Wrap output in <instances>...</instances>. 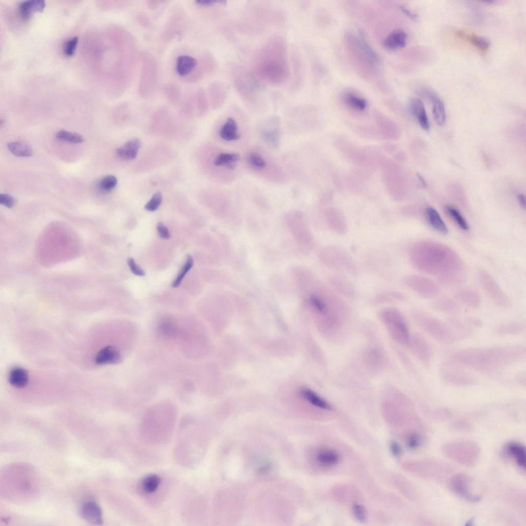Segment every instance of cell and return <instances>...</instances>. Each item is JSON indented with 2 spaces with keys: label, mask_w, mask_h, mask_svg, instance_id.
<instances>
[{
  "label": "cell",
  "mask_w": 526,
  "mask_h": 526,
  "mask_svg": "<svg viewBox=\"0 0 526 526\" xmlns=\"http://www.w3.org/2000/svg\"><path fill=\"white\" fill-rule=\"evenodd\" d=\"M409 258L419 270L449 284L463 280L465 270L462 261L451 248L439 242L423 241L409 251Z\"/></svg>",
  "instance_id": "cell-1"
},
{
  "label": "cell",
  "mask_w": 526,
  "mask_h": 526,
  "mask_svg": "<svg viewBox=\"0 0 526 526\" xmlns=\"http://www.w3.org/2000/svg\"><path fill=\"white\" fill-rule=\"evenodd\" d=\"M525 348L522 345H505L461 350L451 355L450 362L459 366L490 373L519 363L525 359Z\"/></svg>",
  "instance_id": "cell-2"
},
{
  "label": "cell",
  "mask_w": 526,
  "mask_h": 526,
  "mask_svg": "<svg viewBox=\"0 0 526 526\" xmlns=\"http://www.w3.org/2000/svg\"><path fill=\"white\" fill-rule=\"evenodd\" d=\"M414 317L419 325L425 331L442 343H452L464 339L469 334L468 330L452 329L440 320L423 313H416Z\"/></svg>",
  "instance_id": "cell-3"
},
{
  "label": "cell",
  "mask_w": 526,
  "mask_h": 526,
  "mask_svg": "<svg viewBox=\"0 0 526 526\" xmlns=\"http://www.w3.org/2000/svg\"><path fill=\"white\" fill-rule=\"evenodd\" d=\"M285 222L291 237L297 245L303 251L312 250L314 244V238L304 215L299 212H292L286 215Z\"/></svg>",
  "instance_id": "cell-4"
},
{
  "label": "cell",
  "mask_w": 526,
  "mask_h": 526,
  "mask_svg": "<svg viewBox=\"0 0 526 526\" xmlns=\"http://www.w3.org/2000/svg\"><path fill=\"white\" fill-rule=\"evenodd\" d=\"M442 451L451 459L466 466L475 464L480 455L478 445L466 440L448 442L442 447Z\"/></svg>",
  "instance_id": "cell-5"
},
{
  "label": "cell",
  "mask_w": 526,
  "mask_h": 526,
  "mask_svg": "<svg viewBox=\"0 0 526 526\" xmlns=\"http://www.w3.org/2000/svg\"><path fill=\"white\" fill-rule=\"evenodd\" d=\"M380 318L393 338L398 342L407 344L410 342V333L402 314L394 308H387L380 313Z\"/></svg>",
  "instance_id": "cell-6"
},
{
  "label": "cell",
  "mask_w": 526,
  "mask_h": 526,
  "mask_svg": "<svg viewBox=\"0 0 526 526\" xmlns=\"http://www.w3.org/2000/svg\"><path fill=\"white\" fill-rule=\"evenodd\" d=\"M319 258L323 264L329 267L350 274L357 273L353 260L339 247L330 246L323 248L319 253Z\"/></svg>",
  "instance_id": "cell-7"
},
{
  "label": "cell",
  "mask_w": 526,
  "mask_h": 526,
  "mask_svg": "<svg viewBox=\"0 0 526 526\" xmlns=\"http://www.w3.org/2000/svg\"><path fill=\"white\" fill-rule=\"evenodd\" d=\"M405 285L419 295L433 298L439 293L437 285L431 280L419 275H409L404 279Z\"/></svg>",
  "instance_id": "cell-8"
},
{
  "label": "cell",
  "mask_w": 526,
  "mask_h": 526,
  "mask_svg": "<svg viewBox=\"0 0 526 526\" xmlns=\"http://www.w3.org/2000/svg\"><path fill=\"white\" fill-rule=\"evenodd\" d=\"M440 374L446 383L453 385L469 386L477 383V380L473 377L461 371L457 365L450 362L444 365Z\"/></svg>",
  "instance_id": "cell-9"
},
{
  "label": "cell",
  "mask_w": 526,
  "mask_h": 526,
  "mask_svg": "<svg viewBox=\"0 0 526 526\" xmlns=\"http://www.w3.org/2000/svg\"><path fill=\"white\" fill-rule=\"evenodd\" d=\"M471 479L469 476L459 474L453 477L450 482V489L464 500L473 503L479 502L481 497L471 491Z\"/></svg>",
  "instance_id": "cell-10"
},
{
  "label": "cell",
  "mask_w": 526,
  "mask_h": 526,
  "mask_svg": "<svg viewBox=\"0 0 526 526\" xmlns=\"http://www.w3.org/2000/svg\"><path fill=\"white\" fill-rule=\"evenodd\" d=\"M480 279L487 293L501 307H506L508 300L494 279L485 271H480Z\"/></svg>",
  "instance_id": "cell-11"
},
{
  "label": "cell",
  "mask_w": 526,
  "mask_h": 526,
  "mask_svg": "<svg viewBox=\"0 0 526 526\" xmlns=\"http://www.w3.org/2000/svg\"><path fill=\"white\" fill-rule=\"evenodd\" d=\"M411 348L419 359L425 365L430 364L433 351L431 344L420 335H415L411 339Z\"/></svg>",
  "instance_id": "cell-12"
},
{
  "label": "cell",
  "mask_w": 526,
  "mask_h": 526,
  "mask_svg": "<svg viewBox=\"0 0 526 526\" xmlns=\"http://www.w3.org/2000/svg\"><path fill=\"white\" fill-rule=\"evenodd\" d=\"M421 94L433 103V116L435 122L440 126L446 122V112L444 103L438 95L431 90L424 89Z\"/></svg>",
  "instance_id": "cell-13"
},
{
  "label": "cell",
  "mask_w": 526,
  "mask_h": 526,
  "mask_svg": "<svg viewBox=\"0 0 526 526\" xmlns=\"http://www.w3.org/2000/svg\"><path fill=\"white\" fill-rule=\"evenodd\" d=\"M80 514L83 519L89 522L98 524L103 522L101 509L95 502L88 501L84 503L80 509Z\"/></svg>",
  "instance_id": "cell-14"
},
{
  "label": "cell",
  "mask_w": 526,
  "mask_h": 526,
  "mask_svg": "<svg viewBox=\"0 0 526 526\" xmlns=\"http://www.w3.org/2000/svg\"><path fill=\"white\" fill-rule=\"evenodd\" d=\"M121 359L119 350L113 346H106L101 349L97 354L95 362L97 365L116 364Z\"/></svg>",
  "instance_id": "cell-15"
},
{
  "label": "cell",
  "mask_w": 526,
  "mask_h": 526,
  "mask_svg": "<svg viewBox=\"0 0 526 526\" xmlns=\"http://www.w3.org/2000/svg\"><path fill=\"white\" fill-rule=\"evenodd\" d=\"M410 108L421 127L426 131L430 130V123L423 101L417 98H413L410 101Z\"/></svg>",
  "instance_id": "cell-16"
},
{
  "label": "cell",
  "mask_w": 526,
  "mask_h": 526,
  "mask_svg": "<svg viewBox=\"0 0 526 526\" xmlns=\"http://www.w3.org/2000/svg\"><path fill=\"white\" fill-rule=\"evenodd\" d=\"M45 6V3L41 0H31L21 3L18 6V12L22 20L27 21L34 12H41Z\"/></svg>",
  "instance_id": "cell-17"
},
{
  "label": "cell",
  "mask_w": 526,
  "mask_h": 526,
  "mask_svg": "<svg viewBox=\"0 0 526 526\" xmlns=\"http://www.w3.org/2000/svg\"><path fill=\"white\" fill-rule=\"evenodd\" d=\"M141 146L139 139H133L127 142L124 146L117 149L116 153L120 158L126 160H133L137 156Z\"/></svg>",
  "instance_id": "cell-18"
},
{
  "label": "cell",
  "mask_w": 526,
  "mask_h": 526,
  "mask_svg": "<svg viewBox=\"0 0 526 526\" xmlns=\"http://www.w3.org/2000/svg\"><path fill=\"white\" fill-rule=\"evenodd\" d=\"M329 282L338 293L344 297L349 299L355 297V287L346 280L337 276H331L329 278Z\"/></svg>",
  "instance_id": "cell-19"
},
{
  "label": "cell",
  "mask_w": 526,
  "mask_h": 526,
  "mask_svg": "<svg viewBox=\"0 0 526 526\" xmlns=\"http://www.w3.org/2000/svg\"><path fill=\"white\" fill-rule=\"evenodd\" d=\"M219 135L224 141L228 142H235L240 137L239 126L237 122L232 118H228L219 131Z\"/></svg>",
  "instance_id": "cell-20"
},
{
  "label": "cell",
  "mask_w": 526,
  "mask_h": 526,
  "mask_svg": "<svg viewBox=\"0 0 526 526\" xmlns=\"http://www.w3.org/2000/svg\"><path fill=\"white\" fill-rule=\"evenodd\" d=\"M407 35L401 30H396L390 33L383 42V46L389 50L403 48L406 44Z\"/></svg>",
  "instance_id": "cell-21"
},
{
  "label": "cell",
  "mask_w": 526,
  "mask_h": 526,
  "mask_svg": "<svg viewBox=\"0 0 526 526\" xmlns=\"http://www.w3.org/2000/svg\"><path fill=\"white\" fill-rule=\"evenodd\" d=\"M426 213L428 223L433 229L443 235L448 233L446 224L436 209L429 207L426 209Z\"/></svg>",
  "instance_id": "cell-22"
},
{
  "label": "cell",
  "mask_w": 526,
  "mask_h": 526,
  "mask_svg": "<svg viewBox=\"0 0 526 526\" xmlns=\"http://www.w3.org/2000/svg\"><path fill=\"white\" fill-rule=\"evenodd\" d=\"M198 65L195 58L186 55L180 56L178 58L176 63V71L181 76L189 75Z\"/></svg>",
  "instance_id": "cell-23"
},
{
  "label": "cell",
  "mask_w": 526,
  "mask_h": 526,
  "mask_svg": "<svg viewBox=\"0 0 526 526\" xmlns=\"http://www.w3.org/2000/svg\"><path fill=\"white\" fill-rule=\"evenodd\" d=\"M508 453L514 459L520 468L525 470L526 455L525 447L517 442H511L507 446Z\"/></svg>",
  "instance_id": "cell-24"
},
{
  "label": "cell",
  "mask_w": 526,
  "mask_h": 526,
  "mask_svg": "<svg viewBox=\"0 0 526 526\" xmlns=\"http://www.w3.org/2000/svg\"><path fill=\"white\" fill-rule=\"evenodd\" d=\"M29 374L23 368L15 367L9 373V380L10 383L17 388L25 387L29 382Z\"/></svg>",
  "instance_id": "cell-25"
},
{
  "label": "cell",
  "mask_w": 526,
  "mask_h": 526,
  "mask_svg": "<svg viewBox=\"0 0 526 526\" xmlns=\"http://www.w3.org/2000/svg\"><path fill=\"white\" fill-rule=\"evenodd\" d=\"M457 35L459 37L466 40L483 52H486L490 46V43L486 38L474 34H468L463 31H458Z\"/></svg>",
  "instance_id": "cell-26"
},
{
  "label": "cell",
  "mask_w": 526,
  "mask_h": 526,
  "mask_svg": "<svg viewBox=\"0 0 526 526\" xmlns=\"http://www.w3.org/2000/svg\"><path fill=\"white\" fill-rule=\"evenodd\" d=\"M239 158V155L236 153H221L216 156L214 163L217 167H223L230 170L235 169Z\"/></svg>",
  "instance_id": "cell-27"
},
{
  "label": "cell",
  "mask_w": 526,
  "mask_h": 526,
  "mask_svg": "<svg viewBox=\"0 0 526 526\" xmlns=\"http://www.w3.org/2000/svg\"><path fill=\"white\" fill-rule=\"evenodd\" d=\"M263 128L261 132V136L263 141L272 148L278 147L280 143V131L277 126Z\"/></svg>",
  "instance_id": "cell-28"
},
{
  "label": "cell",
  "mask_w": 526,
  "mask_h": 526,
  "mask_svg": "<svg viewBox=\"0 0 526 526\" xmlns=\"http://www.w3.org/2000/svg\"><path fill=\"white\" fill-rule=\"evenodd\" d=\"M340 456L338 452L333 450H325L317 455V460L323 466H334L339 462Z\"/></svg>",
  "instance_id": "cell-29"
},
{
  "label": "cell",
  "mask_w": 526,
  "mask_h": 526,
  "mask_svg": "<svg viewBox=\"0 0 526 526\" xmlns=\"http://www.w3.org/2000/svg\"><path fill=\"white\" fill-rule=\"evenodd\" d=\"M301 394L303 397L313 405L324 410H331V407L329 404L311 390L303 388L301 390Z\"/></svg>",
  "instance_id": "cell-30"
},
{
  "label": "cell",
  "mask_w": 526,
  "mask_h": 526,
  "mask_svg": "<svg viewBox=\"0 0 526 526\" xmlns=\"http://www.w3.org/2000/svg\"><path fill=\"white\" fill-rule=\"evenodd\" d=\"M524 330L525 326L521 323H509L498 326L495 334L499 336L514 335L521 334Z\"/></svg>",
  "instance_id": "cell-31"
},
{
  "label": "cell",
  "mask_w": 526,
  "mask_h": 526,
  "mask_svg": "<svg viewBox=\"0 0 526 526\" xmlns=\"http://www.w3.org/2000/svg\"><path fill=\"white\" fill-rule=\"evenodd\" d=\"M459 299L465 306L472 308H478L480 304L479 296L474 290L466 289L460 292Z\"/></svg>",
  "instance_id": "cell-32"
},
{
  "label": "cell",
  "mask_w": 526,
  "mask_h": 526,
  "mask_svg": "<svg viewBox=\"0 0 526 526\" xmlns=\"http://www.w3.org/2000/svg\"><path fill=\"white\" fill-rule=\"evenodd\" d=\"M327 224L330 229L338 235H344L347 231L346 222L340 215H330L327 218Z\"/></svg>",
  "instance_id": "cell-33"
},
{
  "label": "cell",
  "mask_w": 526,
  "mask_h": 526,
  "mask_svg": "<svg viewBox=\"0 0 526 526\" xmlns=\"http://www.w3.org/2000/svg\"><path fill=\"white\" fill-rule=\"evenodd\" d=\"M9 150L15 156L19 157H27L32 155L31 147L23 143L12 142L7 145Z\"/></svg>",
  "instance_id": "cell-34"
},
{
  "label": "cell",
  "mask_w": 526,
  "mask_h": 526,
  "mask_svg": "<svg viewBox=\"0 0 526 526\" xmlns=\"http://www.w3.org/2000/svg\"><path fill=\"white\" fill-rule=\"evenodd\" d=\"M160 483V477L157 475H150L143 480L142 484V489L146 493H153L158 489Z\"/></svg>",
  "instance_id": "cell-35"
},
{
  "label": "cell",
  "mask_w": 526,
  "mask_h": 526,
  "mask_svg": "<svg viewBox=\"0 0 526 526\" xmlns=\"http://www.w3.org/2000/svg\"><path fill=\"white\" fill-rule=\"evenodd\" d=\"M447 211L457 226L464 231L469 230V225L461 213L455 208L448 206Z\"/></svg>",
  "instance_id": "cell-36"
},
{
  "label": "cell",
  "mask_w": 526,
  "mask_h": 526,
  "mask_svg": "<svg viewBox=\"0 0 526 526\" xmlns=\"http://www.w3.org/2000/svg\"><path fill=\"white\" fill-rule=\"evenodd\" d=\"M404 298V295L397 291H388L379 294L373 298L372 301L375 303L385 302L392 301L401 300Z\"/></svg>",
  "instance_id": "cell-37"
},
{
  "label": "cell",
  "mask_w": 526,
  "mask_h": 526,
  "mask_svg": "<svg viewBox=\"0 0 526 526\" xmlns=\"http://www.w3.org/2000/svg\"><path fill=\"white\" fill-rule=\"evenodd\" d=\"M344 97L345 102L355 109L364 110L367 107V101L363 98L351 93H347Z\"/></svg>",
  "instance_id": "cell-38"
},
{
  "label": "cell",
  "mask_w": 526,
  "mask_h": 526,
  "mask_svg": "<svg viewBox=\"0 0 526 526\" xmlns=\"http://www.w3.org/2000/svg\"><path fill=\"white\" fill-rule=\"evenodd\" d=\"M57 139L68 143L78 144L84 142L83 137L78 134L61 130L56 134Z\"/></svg>",
  "instance_id": "cell-39"
},
{
  "label": "cell",
  "mask_w": 526,
  "mask_h": 526,
  "mask_svg": "<svg viewBox=\"0 0 526 526\" xmlns=\"http://www.w3.org/2000/svg\"><path fill=\"white\" fill-rule=\"evenodd\" d=\"M117 184L118 179L113 175H107L102 179L98 184V188L103 192H108L113 190Z\"/></svg>",
  "instance_id": "cell-40"
},
{
  "label": "cell",
  "mask_w": 526,
  "mask_h": 526,
  "mask_svg": "<svg viewBox=\"0 0 526 526\" xmlns=\"http://www.w3.org/2000/svg\"><path fill=\"white\" fill-rule=\"evenodd\" d=\"M248 162L251 167L257 171L263 170L267 165L263 155L257 152H253L249 155Z\"/></svg>",
  "instance_id": "cell-41"
},
{
  "label": "cell",
  "mask_w": 526,
  "mask_h": 526,
  "mask_svg": "<svg viewBox=\"0 0 526 526\" xmlns=\"http://www.w3.org/2000/svg\"><path fill=\"white\" fill-rule=\"evenodd\" d=\"M193 263L194 262L192 257L189 255L187 257V260L184 266L181 269L177 278L175 279L173 282L172 285L173 287L177 288L180 285L186 274L193 267Z\"/></svg>",
  "instance_id": "cell-42"
},
{
  "label": "cell",
  "mask_w": 526,
  "mask_h": 526,
  "mask_svg": "<svg viewBox=\"0 0 526 526\" xmlns=\"http://www.w3.org/2000/svg\"><path fill=\"white\" fill-rule=\"evenodd\" d=\"M162 200L161 193L159 191L155 192L150 201L145 206L146 210L150 212L156 211L160 206Z\"/></svg>",
  "instance_id": "cell-43"
},
{
  "label": "cell",
  "mask_w": 526,
  "mask_h": 526,
  "mask_svg": "<svg viewBox=\"0 0 526 526\" xmlns=\"http://www.w3.org/2000/svg\"><path fill=\"white\" fill-rule=\"evenodd\" d=\"M78 43V38L77 37H73L66 41L63 48L64 54L68 57L73 56L77 47Z\"/></svg>",
  "instance_id": "cell-44"
},
{
  "label": "cell",
  "mask_w": 526,
  "mask_h": 526,
  "mask_svg": "<svg viewBox=\"0 0 526 526\" xmlns=\"http://www.w3.org/2000/svg\"><path fill=\"white\" fill-rule=\"evenodd\" d=\"M353 512L355 518L361 522H364L367 519V511L362 505L355 504L353 507Z\"/></svg>",
  "instance_id": "cell-45"
},
{
  "label": "cell",
  "mask_w": 526,
  "mask_h": 526,
  "mask_svg": "<svg viewBox=\"0 0 526 526\" xmlns=\"http://www.w3.org/2000/svg\"><path fill=\"white\" fill-rule=\"evenodd\" d=\"M421 442L422 438L420 435L417 433H412L409 435L406 440L408 448L412 450L418 448Z\"/></svg>",
  "instance_id": "cell-46"
},
{
  "label": "cell",
  "mask_w": 526,
  "mask_h": 526,
  "mask_svg": "<svg viewBox=\"0 0 526 526\" xmlns=\"http://www.w3.org/2000/svg\"><path fill=\"white\" fill-rule=\"evenodd\" d=\"M15 203V200L12 196L7 194L0 195V203L4 206L11 208L14 207Z\"/></svg>",
  "instance_id": "cell-47"
},
{
  "label": "cell",
  "mask_w": 526,
  "mask_h": 526,
  "mask_svg": "<svg viewBox=\"0 0 526 526\" xmlns=\"http://www.w3.org/2000/svg\"><path fill=\"white\" fill-rule=\"evenodd\" d=\"M128 264L132 272L136 275L144 276L145 273L135 263L133 258H130L128 260Z\"/></svg>",
  "instance_id": "cell-48"
},
{
  "label": "cell",
  "mask_w": 526,
  "mask_h": 526,
  "mask_svg": "<svg viewBox=\"0 0 526 526\" xmlns=\"http://www.w3.org/2000/svg\"><path fill=\"white\" fill-rule=\"evenodd\" d=\"M436 308L438 310L445 312H453L456 309L454 304L449 301L441 302L437 304Z\"/></svg>",
  "instance_id": "cell-49"
},
{
  "label": "cell",
  "mask_w": 526,
  "mask_h": 526,
  "mask_svg": "<svg viewBox=\"0 0 526 526\" xmlns=\"http://www.w3.org/2000/svg\"><path fill=\"white\" fill-rule=\"evenodd\" d=\"M159 236L163 239H169L170 234L167 228L162 224L159 223L157 226Z\"/></svg>",
  "instance_id": "cell-50"
},
{
  "label": "cell",
  "mask_w": 526,
  "mask_h": 526,
  "mask_svg": "<svg viewBox=\"0 0 526 526\" xmlns=\"http://www.w3.org/2000/svg\"><path fill=\"white\" fill-rule=\"evenodd\" d=\"M390 450L392 454L395 457H399L401 453L400 445L396 441H392L390 443Z\"/></svg>",
  "instance_id": "cell-51"
},
{
  "label": "cell",
  "mask_w": 526,
  "mask_h": 526,
  "mask_svg": "<svg viewBox=\"0 0 526 526\" xmlns=\"http://www.w3.org/2000/svg\"><path fill=\"white\" fill-rule=\"evenodd\" d=\"M400 10L407 17H408L412 20L416 21L418 20V15L411 12L410 10H409L403 7H401Z\"/></svg>",
  "instance_id": "cell-52"
},
{
  "label": "cell",
  "mask_w": 526,
  "mask_h": 526,
  "mask_svg": "<svg viewBox=\"0 0 526 526\" xmlns=\"http://www.w3.org/2000/svg\"><path fill=\"white\" fill-rule=\"evenodd\" d=\"M222 2L217 1H212V0H208V1H198L196 3L202 6H210L218 3H223Z\"/></svg>",
  "instance_id": "cell-53"
},
{
  "label": "cell",
  "mask_w": 526,
  "mask_h": 526,
  "mask_svg": "<svg viewBox=\"0 0 526 526\" xmlns=\"http://www.w3.org/2000/svg\"><path fill=\"white\" fill-rule=\"evenodd\" d=\"M516 381L517 382V383H518L519 384H520L521 385L522 384H523L524 385H525V373L521 374L520 375L517 376Z\"/></svg>",
  "instance_id": "cell-54"
},
{
  "label": "cell",
  "mask_w": 526,
  "mask_h": 526,
  "mask_svg": "<svg viewBox=\"0 0 526 526\" xmlns=\"http://www.w3.org/2000/svg\"><path fill=\"white\" fill-rule=\"evenodd\" d=\"M517 199L521 206L522 208H525L526 204L524 196L522 194L518 195L517 196Z\"/></svg>",
  "instance_id": "cell-55"
}]
</instances>
